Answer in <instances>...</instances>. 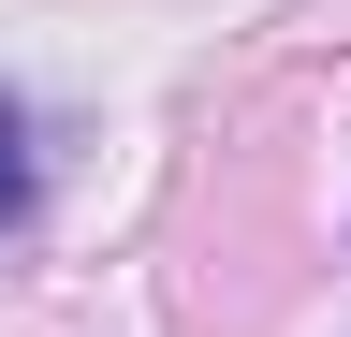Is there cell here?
Segmentation results:
<instances>
[{
  "label": "cell",
  "instance_id": "obj_1",
  "mask_svg": "<svg viewBox=\"0 0 351 337\" xmlns=\"http://www.w3.org/2000/svg\"><path fill=\"white\" fill-rule=\"evenodd\" d=\"M29 205H44V147H29V103L0 89V235H29Z\"/></svg>",
  "mask_w": 351,
  "mask_h": 337
}]
</instances>
